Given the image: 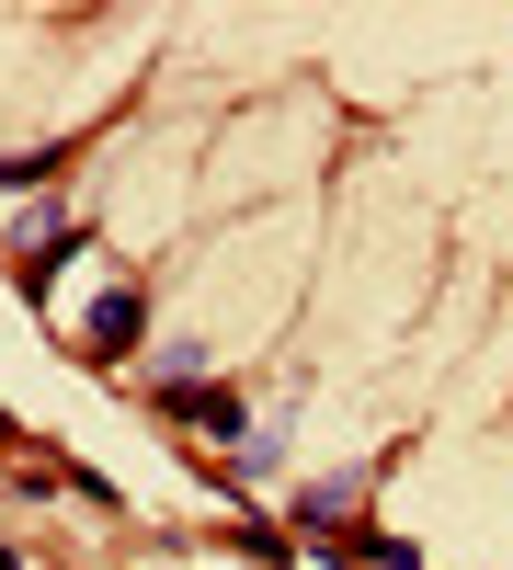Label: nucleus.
<instances>
[{"instance_id":"1","label":"nucleus","mask_w":513,"mask_h":570,"mask_svg":"<svg viewBox=\"0 0 513 570\" xmlns=\"http://www.w3.org/2000/svg\"><path fill=\"white\" fill-rule=\"evenodd\" d=\"M69 343H80V354H137V285H126V274H103V285L80 297Z\"/></svg>"},{"instance_id":"2","label":"nucleus","mask_w":513,"mask_h":570,"mask_svg":"<svg viewBox=\"0 0 513 570\" xmlns=\"http://www.w3.org/2000/svg\"><path fill=\"white\" fill-rule=\"evenodd\" d=\"M0 252H12L23 274H34V263H58V252H69V206H58V195H23V206H0Z\"/></svg>"},{"instance_id":"3","label":"nucleus","mask_w":513,"mask_h":570,"mask_svg":"<svg viewBox=\"0 0 513 570\" xmlns=\"http://www.w3.org/2000/svg\"><path fill=\"white\" fill-rule=\"evenodd\" d=\"M171 422H195L206 445H240V400H228V389H195V376L171 389Z\"/></svg>"}]
</instances>
